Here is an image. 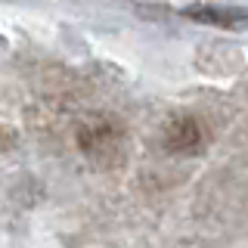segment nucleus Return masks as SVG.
I'll return each mask as SVG.
<instances>
[{"instance_id": "nucleus-1", "label": "nucleus", "mask_w": 248, "mask_h": 248, "mask_svg": "<svg viewBox=\"0 0 248 248\" xmlns=\"http://www.w3.org/2000/svg\"><path fill=\"white\" fill-rule=\"evenodd\" d=\"M183 16L205 25H217V28H245L248 25V13L242 10H214V6H189L183 10Z\"/></svg>"}, {"instance_id": "nucleus-2", "label": "nucleus", "mask_w": 248, "mask_h": 248, "mask_svg": "<svg viewBox=\"0 0 248 248\" xmlns=\"http://www.w3.org/2000/svg\"><path fill=\"white\" fill-rule=\"evenodd\" d=\"M168 143L174 146V149H192V146L199 143V127L192 121H174L170 124Z\"/></svg>"}]
</instances>
